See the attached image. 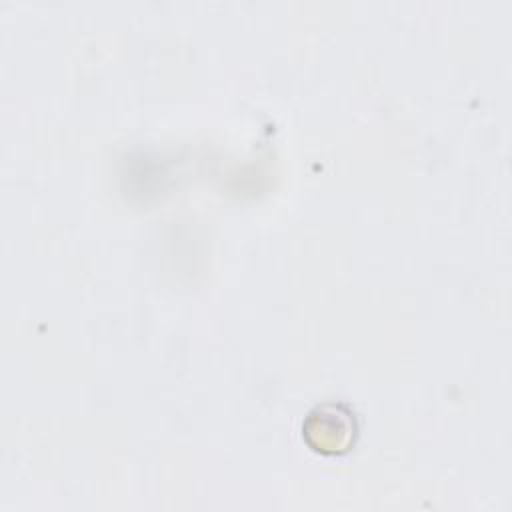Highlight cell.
Returning <instances> with one entry per match:
<instances>
[{
    "mask_svg": "<svg viewBox=\"0 0 512 512\" xmlns=\"http://www.w3.org/2000/svg\"><path fill=\"white\" fill-rule=\"evenodd\" d=\"M304 436L308 444L318 452L338 454L344 452L356 436L354 414L336 404H324L314 408L304 422Z\"/></svg>",
    "mask_w": 512,
    "mask_h": 512,
    "instance_id": "cell-1",
    "label": "cell"
}]
</instances>
